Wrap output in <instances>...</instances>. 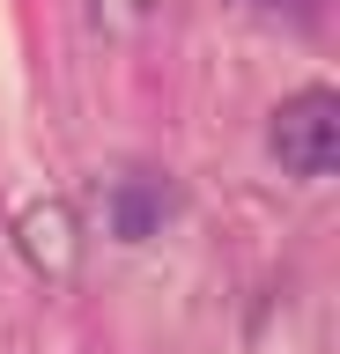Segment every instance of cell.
<instances>
[{
    "instance_id": "cell-1",
    "label": "cell",
    "mask_w": 340,
    "mask_h": 354,
    "mask_svg": "<svg viewBox=\"0 0 340 354\" xmlns=\"http://www.w3.org/2000/svg\"><path fill=\"white\" fill-rule=\"evenodd\" d=\"M274 155H281V170L296 177H325L340 162V96L333 88H303L289 104L274 111Z\"/></svg>"
},
{
    "instance_id": "cell-2",
    "label": "cell",
    "mask_w": 340,
    "mask_h": 354,
    "mask_svg": "<svg viewBox=\"0 0 340 354\" xmlns=\"http://www.w3.org/2000/svg\"><path fill=\"white\" fill-rule=\"evenodd\" d=\"M23 251L45 273H67L74 266V221H67V207H30L23 214Z\"/></svg>"
},
{
    "instance_id": "cell-3",
    "label": "cell",
    "mask_w": 340,
    "mask_h": 354,
    "mask_svg": "<svg viewBox=\"0 0 340 354\" xmlns=\"http://www.w3.org/2000/svg\"><path fill=\"white\" fill-rule=\"evenodd\" d=\"M163 207H170V199H163V185H148V177H126V185H118V207H111L118 236H126V243H141V236L163 221Z\"/></svg>"
}]
</instances>
